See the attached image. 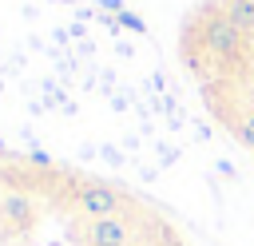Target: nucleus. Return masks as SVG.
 <instances>
[{"mask_svg": "<svg viewBox=\"0 0 254 246\" xmlns=\"http://www.w3.org/2000/svg\"><path fill=\"white\" fill-rule=\"evenodd\" d=\"M202 44H206V52L222 63L226 79H234V75H238V63H242V44H246V36H242L222 12H214V16L202 24ZM226 79H222V83H226Z\"/></svg>", "mask_w": 254, "mask_h": 246, "instance_id": "obj_1", "label": "nucleus"}, {"mask_svg": "<svg viewBox=\"0 0 254 246\" xmlns=\"http://www.w3.org/2000/svg\"><path fill=\"white\" fill-rule=\"evenodd\" d=\"M222 4V16L250 40L254 36V0H218Z\"/></svg>", "mask_w": 254, "mask_h": 246, "instance_id": "obj_2", "label": "nucleus"}, {"mask_svg": "<svg viewBox=\"0 0 254 246\" xmlns=\"http://www.w3.org/2000/svg\"><path fill=\"white\" fill-rule=\"evenodd\" d=\"M119 24H127V28H135V32H143V20H139V16H131V12H123V16H119Z\"/></svg>", "mask_w": 254, "mask_h": 246, "instance_id": "obj_3", "label": "nucleus"}]
</instances>
